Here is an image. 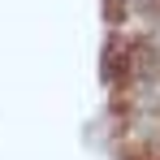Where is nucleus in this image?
<instances>
[{
	"instance_id": "f03ea898",
	"label": "nucleus",
	"mask_w": 160,
	"mask_h": 160,
	"mask_svg": "<svg viewBox=\"0 0 160 160\" xmlns=\"http://www.w3.org/2000/svg\"><path fill=\"white\" fill-rule=\"evenodd\" d=\"M126 9H130V0H104V18H108V22H121Z\"/></svg>"
},
{
	"instance_id": "f257e3e1",
	"label": "nucleus",
	"mask_w": 160,
	"mask_h": 160,
	"mask_svg": "<svg viewBox=\"0 0 160 160\" xmlns=\"http://www.w3.org/2000/svg\"><path fill=\"white\" fill-rule=\"evenodd\" d=\"M134 65H138L147 78H156V82H160V43H143V48L134 52Z\"/></svg>"
},
{
	"instance_id": "7ed1b4c3",
	"label": "nucleus",
	"mask_w": 160,
	"mask_h": 160,
	"mask_svg": "<svg viewBox=\"0 0 160 160\" xmlns=\"http://www.w3.org/2000/svg\"><path fill=\"white\" fill-rule=\"evenodd\" d=\"M143 13H147V18L160 26V0H143Z\"/></svg>"
}]
</instances>
